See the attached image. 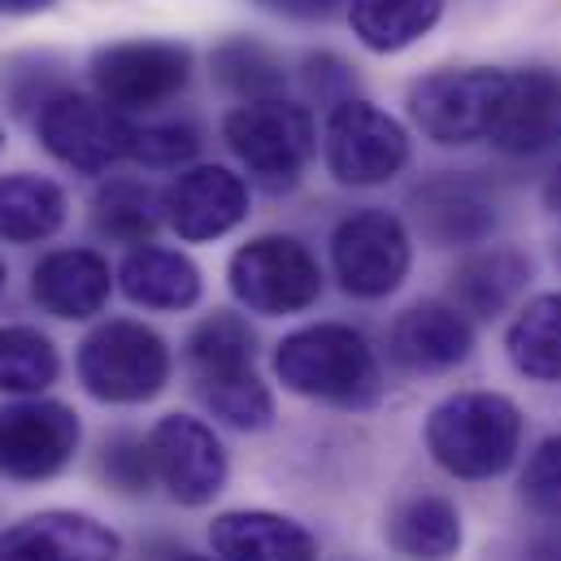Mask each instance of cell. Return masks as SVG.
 <instances>
[{"label": "cell", "mask_w": 561, "mask_h": 561, "mask_svg": "<svg viewBox=\"0 0 561 561\" xmlns=\"http://www.w3.org/2000/svg\"><path fill=\"white\" fill-rule=\"evenodd\" d=\"M305 70H309V92H313L318 101L340 105V101L353 96V75H348V66H344L340 57H327V53H322V57H309Z\"/></svg>", "instance_id": "34"}, {"label": "cell", "mask_w": 561, "mask_h": 561, "mask_svg": "<svg viewBox=\"0 0 561 561\" xmlns=\"http://www.w3.org/2000/svg\"><path fill=\"white\" fill-rule=\"evenodd\" d=\"M61 357L39 327H0V392L39 397L57 383Z\"/></svg>", "instance_id": "28"}, {"label": "cell", "mask_w": 561, "mask_h": 561, "mask_svg": "<svg viewBox=\"0 0 561 561\" xmlns=\"http://www.w3.org/2000/svg\"><path fill=\"white\" fill-rule=\"evenodd\" d=\"M92 222L105 240H118V244H152L157 227L165 222V205L161 196L140 183V179H114L96 192L92 201Z\"/></svg>", "instance_id": "27"}, {"label": "cell", "mask_w": 561, "mask_h": 561, "mask_svg": "<svg viewBox=\"0 0 561 561\" xmlns=\"http://www.w3.org/2000/svg\"><path fill=\"white\" fill-rule=\"evenodd\" d=\"M209 545L222 561H318V540L287 514L227 510L209 523Z\"/></svg>", "instance_id": "19"}, {"label": "cell", "mask_w": 561, "mask_h": 561, "mask_svg": "<svg viewBox=\"0 0 561 561\" xmlns=\"http://www.w3.org/2000/svg\"><path fill=\"white\" fill-rule=\"evenodd\" d=\"M201 152V131L192 123H152L136 127L131 157L148 170H179L183 161H192Z\"/></svg>", "instance_id": "31"}, {"label": "cell", "mask_w": 561, "mask_h": 561, "mask_svg": "<svg viewBox=\"0 0 561 561\" xmlns=\"http://www.w3.org/2000/svg\"><path fill=\"white\" fill-rule=\"evenodd\" d=\"M505 348L518 375L536 383H561V291L536 296L505 331Z\"/></svg>", "instance_id": "25"}, {"label": "cell", "mask_w": 561, "mask_h": 561, "mask_svg": "<svg viewBox=\"0 0 561 561\" xmlns=\"http://www.w3.org/2000/svg\"><path fill=\"white\" fill-rule=\"evenodd\" d=\"M510 70H439L410 88V118L426 140L444 148L488 140Z\"/></svg>", "instance_id": "9"}, {"label": "cell", "mask_w": 561, "mask_h": 561, "mask_svg": "<svg viewBox=\"0 0 561 561\" xmlns=\"http://www.w3.org/2000/svg\"><path fill=\"white\" fill-rule=\"evenodd\" d=\"M253 4H262V9H271V13H283V18H300V22H309V18H327V13H335L344 0H253Z\"/></svg>", "instance_id": "35"}, {"label": "cell", "mask_w": 561, "mask_h": 561, "mask_svg": "<svg viewBox=\"0 0 561 561\" xmlns=\"http://www.w3.org/2000/svg\"><path fill=\"white\" fill-rule=\"evenodd\" d=\"M488 144L510 157H540L561 144V75L558 70H514L505 75Z\"/></svg>", "instance_id": "14"}, {"label": "cell", "mask_w": 561, "mask_h": 561, "mask_svg": "<svg viewBox=\"0 0 561 561\" xmlns=\"http://www.w3.org/2000/svg\"><path fill=\"white\" fill-rule=\"evenodd\" d=\"M0 148H4V131H0Z\"/></svg>", "instance_id": "40"}, {"label": "cell", "mask_w": 561, "mask_h": 561, "mask_svg": "<svg viewBox=\"0 0 561 561\" xmlns=\"http://www.w3.org/2000/svg\"><path fill=\"white\" fill-rule=\"evenodd\" d=\"M523 501L536 514L561 518V435L545 439L523 470Z\"/></svg>", "instance_id": "33"}, {"label": "cell", "mask_w": 561, "mask_h": 561, "mask_svg": "<svg viewBox=\"0 0 561 561\" xmlns=\"http://www.w3.org/2000/svg\"><path fill=\"white\" fill-rule=\"evenodd\" d=\"M222 140L262 187L287 192L300 183L318 148V131L305 105L275 96V101H244L240 110H231L222 118Z\"/></svg>", "instance_id": "4"}, {"label": "cell", "mask_w": 561, "mask_h": 561, "mask_svg": "<svg viewBox=\"0 0 561 561\" xmlns=\"http://www.w3.org/2000/svg\"><path fill=\"white\" fill-rule=\"evenodd\" d=\"M388 540L397 553L414 561H448L457 558L466 531H461V514L448 496L419 492L410 501H401L388 518Z\"/></svg>", "instance_id": "22"}, {"label": "cell", "mask_w": 561, "mask_h": 561, "mask_svg": "<svg viewBox=\"0 0 561 561\" xmlns=\"http://www.w3.org/2000/svg\"><path fill=\"white\" fill-rule=\"evenodd\" d=\"M114 271L96 249H57L31 271V296L61 322H88L110 305Z\"/></svg>", "instance_id": "18"}, {"label": "cell", "mask_w": 561, "mask_h": 561, "mask_svg": "<svg viewBox=\"0 0 561 561\" xmlns=\"http://www.w3.org/2000/svg\"><path fill=\"white\" fill-rule=\"evenodd\" d=\"M414 222L431 249H466L492 236L496 209L470 174H435L414 192Z\"/></svg>", "instance_id": "17"}, {"label": "cell", "mask_w": 561, "mask_h": 561, "mask_svg": "<svg viewBox=\"0 0 561 561\" xmlns=\"http://www.w3.org/2000/svg\"><path fill=\"white\" fill-rule=\"evenodd\" d=\"M79 383L92 401L105 405H144L170 383L165 340L136 318H110L92 327L75 353Z\"/></svg>", "instance_id": "3"}, {"label": "cell", "mask_w": 561, "mask_h": 561, "mask_svg": "<svg viewBox=\"0 0 561 561\" xmlns=\"http://www.w3.org/2000/svg\"><path fill=\"white\" fill-rule=\"evenodd\" d=\"M322 157H327V170L335 183L379 187L410 165V136L379 105L348 96V101L331 105V114H327Z\"/></svg>", "instance_id": "5"}, {"label": "cell", "mask_w": 561, "mask_h": 561, "mask_svg": "<svg viewBox=\"0 0 561 561\" xmlns=\"http://www.w3.org/2000/svg\"><path fill=\"white\" fill-rule=\"evenodd\" d=\"M123 540L92 514L44 510L0 531V561H118Z\"/></svg>", "instance_id": "15"}, {"label": "cell", "mask_w": 561, "mask_h": 561, "mask_svg": "<svg viewBox=\"0 0 561 561\" xmlns=\"http://www.w3.org/2000/svg\"><path fill=\"white\" fill-rule=\"evenodd\" d=\"M101 474H105L118 492H131V496L148 492V483L157 479V474H152L148 439H144V435H131V431L110 435V439H105V453H101Z\"/></svg>", "instance_id": "32"}, {"label": "cell", "mask_w": 561, "mask_h": 561, "mask_svg": "<svg viewBox=\"0 0 561 561\" xmlns=\"http://www.w3.org/2000/svg\"><path fill=\"white\" fill-rule=\"evenodd\" d=\"M101 101L114 110H157L174 101L192 79V48L174 39H127L110 44L92 61Z\"/></svg>", "instance_id": "11"}, {"label": "cell", "mask_w": 561, "mask_h": 561, "mask_svg": "<svg viewBox=\"0 0 561 561\" xmlns=\"http://www.w3.org/2000/svg\"><path fill=\"white\" fill-rule=\"evenodd\" d=\"M53 0H0V13H9V18H22V13H39V9H48Z\"/></svg>", "instance_id": "37"}, {"label": "cell", "mask_w": 561, "mask_h": 561, "mask_svg": "<svg viewBox=\"0 0 561 561\" xmlns=\"http://www.w3.org/2000/svg\"><path fill=\"white\" fill-rule=\"evenodd\" d=\"M118 287L131 305L144 309H192L201 300V266L179 253V249H157V244H140L127 253V262L118 266Z\"/></svg>", "instance_id": "20"}, {"label": "cell", "mask_w": 561, "mask_h": 561, "mask_svg": "<svg viewBox=\"0 0 561 561\" xmlns=\"http://www.w3.org/2000/svg\"><path fill=\"white\" fill-rule=\"evenodd\" d=\"M187 362L196 383H222V379H240L249 370H257V335L249 327V318L218 309L209 318H201L187 335Z\"/></svg>", "instance_id": "23"}, {"label": "cell", "mask_w": 561, "mask_h": 561, "mask_svg": "<svg viewBox=\"0 0 561 561\" xmlns=\"http://www.w3.org/2000/svg\"><path fill=\"white\" fill-rule=\"evenodd\" d=\"M35 131L61 165L79 174L114 170L123 157H131V140H136V127L123 118V110H114L110 101H92L83 92H66V88L39 105Z\"/></svg>", "instance_id": "7"}, {"label": "cell", "mask_w": 561, "mask_h": 561, "mask_svg": "<svg viewBox=\"0 0 561 561\" xmlns=\"http://www.w3.org/2000/svg\"><path fill=\"white\" fill-rule=\"evenodd\" d=\"M205 405L214 419H222L236 431H266L275 422V397L262 383L257 370L240 375V379H222V383H205L201 388Z\"/></svg>", "instance_id": "30"}, {"label": "cell", "mask_w": 561, "mask_h": 561, "mask_svg": "<svg viewBox=\"0 0 561 561\" xmlns=\"http://www.w3.org/2000/svg\"><path fill=\"white\" fill-rule=\"evenodd\" d=\"M545 209L561 218V161L549 170V179H545Z\"/></svg>", "instance_id": "36"}, {"label": "cell", "mask_w": 561, "mask_h": 561, "mask_svg": "<svg viewBox=\"0 0 561 561\" xmlns=\"http://www.w3.org/2000/svg\"><path fill=\"white\" fill-rule=\"evenodd\" d=\"M531 279V262L518 249H479L453 271V300L461 313H505Z\"/></svg>", "instance_id": "21"}, {"label": "cell", "mask_w": 561, "mask_h": 561, "mask_svg": "<svg viewBox=\"0 0 561 561\" xmlns=\"http://www.w3.org/2000/svg\"><path fill=\"white\" fill-rule=\"evenodd\" d=\"M148 453H152V474L170 492V501L201 510L209 505L231 474L227 448L214 435V426L192 414H165L148 431Z\"/></svg>", "instance_id": "12"}, {"label": "cell", "mask_w": 561, "mask_h": 561, "mask_svg": "<svg viewBox=\"0 0 561 561\" xmlns=\"http://www.w3.org/2000/svg\"><path fill=\"white\" fill-rule=\"evenodd\" d=\"M4 279H9V271H4V262H0V291H4Z\"/></svg>", "instance_id": "39"}, {"label": "cell", "mask_w": 561, "mask_h": 561, "mask_svg": "<svg viewBox=\"0 0 561 561\" xmlns=\"http://www.w3.org/2000/svg\"><path fill=\"white\" fill-rule=\"evenodd\" d=\"M474 348V327L457 305L444 300H422L410 305L388 335V353L401 370L410 375H439L453 370L470 357Z\"/></svg>", "instance_id": "16"}, {"label": "cell", "mask_w": 561, "mask_h": 561, "mask_svg": "<svg viewBox=\"0 0 561 561\" xmlns=\"http://www.w3.org/2000/svg\"><path fill=\"white\" fill-rule=\"evenodd\" d=\"M174 561H222V558H196V553H179Z\"/></svg>", "instance_id": "38"}, {"label": "cell", "mask_w": 561, "mask_h": 561, "mask_svg": "<svg viewBox=\"0 0 561 561\" xmlns=\"http://www.w3.org/2000/svg\"><path fill=\"white\" fill-rule=\"evenodd\" d=\"M161 205L179 240L205 244L249 218V183L227 165H192L161 192Z\"/></svg>", "instance_id": "13"}, {"label": "cell", "mask_w": 561, "mask_h": 561, "mask_svg": "<svg viewBox=\"0 0 561 561\" xmlns=\"http://www.w3.org/2000/svg\"><path fill=\"white\" fill-rule=\"evenodd\" d=\"M558 262H561V249H558Z\"/></svg>", "instance_id": "41"}, {"label": "cell", "mask_w": 561, "mask_h": 561, "mask_svg": "<svg viewBox=\"0 0 561 561\" xmlns=\"http://www.w3.org/2000/svg\"><path fill=\"white\" fill-rule=\"evenodd\" d=\"M83 426L61 401L26 397L0 410V474L13 483H44L61 474L79 453Z\"/></svg>", "instance_id": "10"}, {"label": "cell", "mask_w": 561, "mask_h": 561, "mask_svg": "<svg viewBox=\"0 0 561 561\" xmlns=\"http://www.w3.org/2000/svg\"><path fill=\"white\" fill-rule=\"evenodd\" d=\"M66 192L44 174H4L0 179V240L39 244L66 222Z\"/></svg>", "instance_id": "24"}, {"label": "cell", "mask_w": 561, "mask_h": 561, "mask_svg": "<svg viewBox=\"0 0 561 561\" xmlns=\"http://www.w3.org/2000/svg\"><path fill=\"white\" fill-rule=\"evenodd\" d=\"M227 279L231 296L262 318L300 313L322 296V271L313 253L291 236H257L244 249H236Z\"/></svg>", "instance_id": "6"}, {"label": "cell", "mask_w": 561, "mask_h": 561, "mask_svg": "<svg viewBox=\"0 0 561 561\" xmlns=\"http://www.w3.org/2000/svg\"><path fill=\"white\" fill-rule=\"evenodd\" d=\"M426 453L453 479L505 474L523 444V414L501 392H457L426 414Z\"/></svg>", "instance_id": "2"}, {"label": "cell", "mask_w": 561, "mask_h": 561, "mask_svg": "<svg viewBox=\"0 0 561 561\" xmlns=\"http://www.w3.org/2000/svg\"><path fill=\"white\" fill-rule=\"evenodd\" d=\"M331 266L335 279L357 300H383L392 296L410 266L414 244L397 214L388 209H357L331 231Z\"/></svg>", "instance_id": "8"}, {"label": "cell", "mask_w": 561, "mask_h": 561, "mask_svg": "<svg viewBox=\"0 0 561 561\" xmlns=\"http://www.w3.org/2000/svg\"><path fill=\"white\" fill-rule=\"evenodd\" d=\"M444 18V0H348L353 35L370 53H401Z\"/></svg>", "instance_id": "26"}, {"label": "cell", "mask_w": 561, "mask_h": 561, "mask_svg": "<svg viewBox=\"0 0 561 561\" xmlns=\"http://www.w3.org/2000/svg\"><path fill=\"white\" fill-rule=\"evenodd\" d=\"M214 79L240 101H275L287 88L283 61L257 39H227L214 48Z\"/></svg>", "instance_id": "29"}, {"label": "cell", "mask_w": 561, "mask_h": 561, "mask_svg": "<svg viewBox=\"0 0 561 561\" xmlns=\"http://www.w3.org/2000/svg\"><path fill=\"white\" fill-rule=\"evenodd\" d=\"M275 375L287 392L340 410H366L383 397V370L370 340L344 322H313L283 335Z\"/></svg>", "instance_id": "1"}]
</instances>
